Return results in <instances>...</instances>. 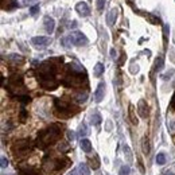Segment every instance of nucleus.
I'll list each match as a JSON object with an SVG mask.
<instances>
[{"label": "nucleus", "instance_id": "nucleus-1", "mask_svg": "<svg viewBox=\"0 0 175 175\" xmlns=\"http://www.w3.org/2000/svg\"><path fill=\"white\" fill-rule=\"evenodd\" d=\"M59 135H61V129L58 128V125H53L48 129L43 131L38 137V145L40 148H46L48 145H51L53 143H55L58 140Z\"/></svg>", "mask_w": 175, "mask_h": 175}, {"label": "nucleus", "instance_id": "nucleus-2", "mask_svg": "<svg viewBox=\"0 0 175 175\" xmlns=\"http://www.w3.org/2000/svg\"><path fill=\"white\" fill-rule=\"evenodd\" d=\"M69 164H70V162L66 158H53V159H45L42 167L46 171L57 172V171H62Z\"/></svg>", "mask_w": 175, "mask_h": 175}, {"label": "nucleus", "instance_id": "nucleus-3", "mask_svg": "<svg viewBox=\"0 0 175 175\" xmlns=\"http://www.w3.org/2000/svg\"><path fill=\"white\" fill-rule=\"evenodd\" d=\"M13 153L16 156H22V155H26V153L30 152V141L28 140H19L13 144L12 147Z\"/></svg>", "mask_w": 175, "mask_h": 175}, {"label": "nucleus", "instance_id": "nucleus-4", "mask_svg": "<svg viewBox=\"0 0 175 175\" xmlns=\"http://www.w3.org/2000/svg\"><path fill=\"white\" fill-rule=\"evenodd\" d=\"M69 38L74 46H86L89 43L88 38H86L85 34H82L81 31H73L71 34L69 35Z\"/></svg>", "mask_w": 175, "mask_h": 175}, {"label": "nucleus", "instance_id": "nucleus-5", "mask_svg": "<svg viewBox=\"0 0 175 175\" xmlns=\"http://www.w3.org/2000/svg\"><path fill=\"white\" fill-rule=\"evenodd\" d=\"M31 43L35 46V47H38V48L46 47V46H48L51 43V38L50 36H42V35H39V36H34V38H32Z\"/></svg>", "mask_w": 175, "mask_h": 175}, {"label": "nucleus", "instance_id": "nucleus-6", "mask_svg": "<svg viewBox=\"0 0 175 175\" xmlns=\"http://www.w3.org/2000/svg\"><path fill=\"white\" fill-rule=\"evenodd\" d=\"M75 11H77L81 16H89L90 15V8H89V5L86 4L85 1H78L77 4H75Z\"/></svg>", "mask_w": 175, "mask_h": 175}, {"label": "nucleus", "instance_id": "nucleus-7", "mask_svg": "<svg viewBox=\"0 0 175 175\" xmlns=\"http://www.w3.org/2000/svg\"><path fill=\"white\" fill-rule=\"evenodd\" d=\"M104 96H105V82H100L97 85L96 92H94V101L101 102L104 100Z\"/></svg>", "mask_w": 175, "mask_h": 175}, {"label": "nucleus", "instance_id": "nucleus-8", "mask_svg": "<svg viewBox=\"0 0 175 175\" xmlns=\"http://www.w3.org/2000/svg\"><path fill=\"white\" fill-rule=\"evenodd\" d=\"M43 22H45V30L47 31V34H53L54 30H55V20L51 16L46 15Z\"/></svg>", "mask_w": 175, "mask_h": 175}, {"label": "nucleus", "instance_id": "nucleus-9", "mask_svg": "<svg viewBox=\"0 0 175 175\" xmlns=\"http://www.w3.org/2000/svg\"><path fill=\"white\" fill-rule=\"evenodd\" d=\"M137 112H139L140 117H143V118H145L148 116V106L144 100H140L139 101V104H137Z\"/></svg>", "mask_w": 175, "mask_h": 175}, {"label": "nucleus", "instance_id": "nucleus-10", "mask_svg": "<svg viewBox=\"0 0 175 175\" xmlns=\"http://www.w3.org/2000/svg\"><path fill=\"white\" fill-rule=\"evenodd\" d=\"M117 13H118L117 8H112V10L108 12V15H106V23H108V26H113V24L116 23Z\"/></svg>", "mask_w": 175, "mask_h": 175}, {"label": "nucleus", "instance_id": "nucleus-11", "mask_svg": "<svg viewBox=\"0 0 175 175\" xmlns=\"http://www.w3.org/2000/svg\"><path fill=\"white\" fill-rule=\"evenodd\" d=\"M80 147H81V150H82L83 152L89 153L92 151V143H90V140H89V139H82L80 141Z\"/></svg>", "mask_w": 175, "mask_h": 175}, {"label": "nucleus", "instance_id": "nucleus-12", "mask_svg": "<svg viewBox=\"0 0 175 175\" xmlns=\"http://www.w3.org/2000/svg\"><path fill=\"white\" fill-rule=\"evenodd\" d=\"M104 70H105L104 63H101V62H97V63L94 65V69H93L94 77H101V75L104 74Z\"/></svg>", "mask_w": 175, "mask_h": 175}, {"label": "nucleus", "instance_id": "nucleus-13", "mask_svg": "<svg viewBox=\"0 0 175 175\" xmlns=\"http://www.w3.org/2000/svg\"><path fill=\"white\" fill-rule=\"evenodd\" d=\"M77 174L78 175H90V168L85 163H80L77 167Z\"/></svg>", "mask_w": 175, "mask_h": 175}, {"label": "nucleus", "instance_id": "nucleus-14", "mask_svg": "<svg viewBox=\"0 0 175 175\" xmlns=\"http://www.w3.org/2000/svg\"><path fill=\"white\" fill-rule=\"evenodd\" d=\"M19 175H43V174L35 168H20L19 170Z\"/></svg>", "mask_w": 175, "mask_h": 175}, {"label": "nucleus", "instance_id": "nucleus-15", "mask_svg": "<svg viewBox=\"0 0 175 175\" xmlns=\"http://www.w3.org/2000/svg\"><path fill=\"white\" fill-rule=\"evenodd\" d=\"M123 152H124V156H125L127 162H128V163L131 164V163H132V160H133V156H132L131 148H129L127 144H123Z\"/></svg>", "mask_w": 175, "mask_h": 175}, {"label": "nucleus", "instance_id": "nucleus-16", "mask_svg": "<svg viewBox=\"0 0 175 175\" xmlns=\"http://www.w3.org/2000/svg\"><path fill=\"white\" fill-rule=\"evenodd\" d=\"M141 150H143V153H144V155H148V153H150V151H151L150 141H148V139L145 136L141 139Z\"/></svg>", "mask_w": 175, "mask_h": 175}, {"label": "nucleus", "instance_id": "nucleus-17", "mask_svg": "<svg viewBox=\"0 0 175 175\" xmlns=\"http://www.w3.org/2000/svg\"><path fill=\"white\" fill-rule=\"evenodd\" d=\"M78 135H80L81 137H85V136L89 135V128L85 123H82L80 127H78Z\"/></svg>", "mask_w": 175, "mask_h": 175}, {"label": "nucleus", "instance_id": "nucleus-18", "mask_svg": "<svg viewBox=\"0 0 175 175\" xmlns=\"http://www.w3.org/2000/svg\"><path fill=\"white\" fill-rule=\"evenodd\" d=\"M101 121H102V118H101V115H100L98 112L93 113V115L90 116V123L93 124V125H100Z\"/></svg>", "mask_w": 175, "mask_h": 175}, {"label": "nucleus", "instance_id": "nucleus-19", "mask_svg": "<svg viewBox=\"0 0 175 175\" xmlns=\"http://www.w3.org/2000/svg\"><path fill=\"white\" fill-rule=\"evenodd\" d=\"M89 166H90L92 170H97L100 167V160L97 159V156L94 158H89Z\"/></svg>", "mask_w": 175, "mask_h": 175}, {"label": "nucleus", "instance_id": "nucleus-20", "mask_svg": "<svg viewBox=\"0 0 175 175\" xmlns=\"http://www.w3.org/2000/svg\"><path fill=\"white\" fill-rule=\"evenodd\" d=\"M156 164H158V166L166 164V153L164 152H159L158 155H156Z\"/></svg>", "mask_w": 175, "mask_h": 175}, {"label": "nucleus", "instance_id": "nucleus-21", "mask_svg": "<svg viewBox=\"0 0 175 175\" xmlns=\"http://www.w3.org/2000/svg\"><path fill=\"white\" fill-rule=\"evenodd\" d=\"M129 118H131V123L133 125H137V118L135 117V112H133V105L129 104Z\"/></svg>", "mask_w": 175, "mask_h": 175}, {"label": "nucleus", "instance_id": "nucleus-22", "mask_svg": "<svg viewBox=\"0 0 175 175\" xmlns=\"http://www.w3.org/2000/svg\"><path fill=\"white\" fill-rule=\"evenodd\" d=\"M61 45L63 46V47H66V48H70L71 47V40H70V38H69V35H67V36H63L61 39Z\"/></svg>", "mask_w": 175, "mask_h": 175}, {"label": "nucleus", "instance_id": "nucleus-23", "mask_svg": "<svg viewBox=\"0 0 175 175\" xmlns=\"http://www.w3.org/2000/svg\"><path fill=\"white\" fill-rule=\"evenodd\" d=\"M163 66H164L163 57H158V58H156V61H155V69L156 70H162V69H163Z\"/></svg>", "mask_w": 175, "mask_h": 175}, {"label": "nucleus", "instance_id": "nucleus-24", "mask_svg": "<svg viewBox=\"0 0 175 175\" xmlns=\"http://www.w3.org/2000/svg\"><path fill=\"white\" fill-rule=\"evenodd\" d=\"M118 175H131V168H129V166H121L120 170H118Z\"/></svg>", "mask_w": 175, "mask_h": 175}, {"label": "nucleus", "instance_id": "nucleus-25", "mask_svg": "<svg viewBox=\"0 0 175 175\" xmlns=\"http://www.w3.org/2000/svg\"><path fill=\"white\" fill-rule=\"evenodd\" d=\"M8 164H10V162H8L7 156L3 155V156H1V159H0V166H1V168H3V170H5V168L8 167Z\"/></svg>", "mask_w": 175, "mask_h": 175}, {"label": "nucleus", "instance_id": "nucleus-26", "mask_svg": "<svg viewBox=\"0 0 175 175\" xmlns=\"http://www.w3.org/2000/svg\"><path fill=\"white\" fill-rule=\"evenodd\" d=\"M77 102H85L88 100V93H80L77 97H75Z\"/></svg>", "mask_w": 175, "mask_h": 175}, {"label": "nucleus", "instance_id": "nucleus-27", "mask_svg": "<svg viewBox=\"0 0 175 175\" xmlns=\"http://www.w3.org/2000/svg\"><path fill=\"white\" fill-rule=\"evenodd\" d=\"M129 73H131V74H137V73H139V65L131 63V66H129Z\"/></svg>", "mask_w": 175, "mask_h": 175}, {"label": "nucleus", "instance_id": "nucleus-28", "mask_svg": "<svg viewBox=\"0 0 175 175\" xmlns=\"http://www.w3.org/2000/svg\"><path fill=\"white\" fill-rule=\"evenodd\" d=\"M170 34V26L168 24H164L163 26V35H164V42H167V38Z\"/></svg>", "mask_w": 175, "mask_h": 175}, {"label": "nucleus", "instance_id": "nucleus-29", "mask_svg": "<svg viewBox=\"0 0 175 175\" xmlns=\"http://www.w3.org/2000/svg\"><path fill=\"white\" fill-rule=\"evenodd\" d=\"M69 144H67V143H61V144H59V151H62V152H67V151H69Z\"/></svg>", "mask_w": 175, "mask_h": 175}, {"label": "nucleus", "instance_id": "nucleus-30", "mask_svg": "<svg viewBox=\"0 0 175 175\" xmlns=\"http://www.w3.org/2000/svg\"><path fill=\"white\" fill-rule=\"evenodd\" d=\"M105 7V0H97V10L101 12Z\"/></svg>", "mask_w": 175, "mask_h": 175}, {"label": "nucleus", "instance_id": "nucleus-31", "mask_svg": "<svg viewBox=\"0 0 175 175\" xmlns=\"http://www.w3.org/2000/svg\"><path fill=\"white\" fill-rule=\"evenodd\" d=\"M39 4H36V5H32L31 8H30V13H31V15H35V13H38L39 12Z\"/></svg>", "mask_w": 175, "mask_h": 175}, {"label": "nucleus", "instance_id": "nucleus-32", "mask_svg": "<svg viewBox=\"0 0 175 175\" xmlns=\"http://www.w3.org/2000/svg\"><path fill=\"white\" fill-rule=\"evenodd\" d=\"M8 59H11V61H22V57L18 55V54H11V55H8Z\"/></svg>", "mask_w": 175, "mask_h": 175}, {"label": "nucleus", "instance_id": "nucleus-33", "mask_svg": "<svg viewBox=\"0 0 175 175\" xmlns=\"http://www.w3.org/2000/svg\"><path fill=\"white\" fill-rule=\"evenodd\" d=\"M112 125H113L112 121H110V120H106V123H105V131H106V132H110V131H112Z\"/></svg>", "mask_w": 175, "mask_h": 175}, {"label": "nucleus", "instance_id": "nucleus-34", "mask_svg": "<svg viewBox=\"0 0 175 175\" xmlns=\"http://www.w3.org/2000/svg\"><path fill=\"white\" fill-rule=\"evenodd\" d=\"M67 139L70 140V141H74L75 140V133L73 131H67Z\"/></svg>", "mask_w": 175, "mask_h": 175}, {"label": "nucleus", "instance_id": "nucleus-35", "mask_svg": "<svg viewBox=\"0 0 175 175\" xmlns=\"http://www.w3.org/2000/svg\"><path fill=\"white\" fill-rule=\"evenodd\" d=\"M109 54H110V58H112V59H115L116 58V57H117V51H116L115 50V48H110V51H109Z\"/></svg>", "mask_w": 175, "mask_h": 175}, {"label": "nucleus", "instance_id": "nucleus-36", "mask_svg": "<svg viewBox=\"0 0 175 175\" xmlns=\"http://www.w3.org/2000/svg\"><path fill=\"white\" fill-rule=\"evenodd\" d=\"M171 105H172V108L175 109V94H174V97H172V101H171Z\"/></svg>", "mask_w": 175, "mask_h": 175}, {"label": "nucleus", "instance_id": "nucleus-37", "mask_svg": "<svg viewBox=\"0 0 175 175\" xmlns=\"http://www.w3.org/2000/svg\"><path fill=\"white\" fill-rule=\"evenodd\" d=\"M163 175H174V174H172V172H171V171H170V170H168V171H166V172H164Z\"/></svg>", "mask_w": 175, "mask_h": 175}, {"label": "nucleus", "instance_id": "nucleus-38", "mask_svg": "<svg viewBox=\"0 0 175 175\" xmlns=\"http://www.w3.org/2000/svg\"><path fill=\"white\" fill-rule=\"evenodd\" d=\"M3 175H13V174H3Z\"/></svg>", "mask_w": 175, "mask_h": 175}]
</instances>
